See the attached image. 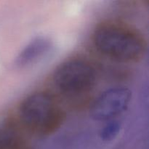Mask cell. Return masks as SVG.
Returning <instances> with one entry per match:
<instances>
[{"label":"cell","instance_id":"obj_2","mask_svg":"<svg viewBox=\"0 0 149 149\" xmlns=\"http://www.w3.org/2000/svg\"><path fill=\"white\" fill-rule=\"evenodd\" d=\"M65 114L53 95L36 92L25 98L18 110V122L31 132L49 135L56 132L65 120Z\"/></svg>","mask_w":149,"mask_h":149},{"label":"cell","instance_id":"obj_6","mask_svg":"<svg viewBox=\"0 0 149 149\" xmlns=\"http://www.w3.org/2000/svg\"><path fill=\"white\" fill-rule=\"evenodd\" d=\"M52 47L51 42L42 36L35 38L20 52L15 61L19 67H27L36 63L48 53Z\"/></svg>","mask_w":149,"mask_h":149},{"label":"cell","instance_id":"obj_5","mask_svg":"<svg viewBox=\"0 0 149 149\" xmlns=\"http://www.w3.org/2000/svg\"><path fill=\"white\" fill-rule=\"evenodd\" d=\"M25 146L18 122L11 116L0 118V149H20Z\"/></svg>","mask_w":149,"mask_h":149},{"label":"cell","instance_id":"obj_4","mask_svg":"<svg viewBox=\"0 0 149 149\" xmlns=\"http://www.w3.org/2000/svg\"><path fill=\"white\" fill-rule=\"evenodd\" d=\"M132 93L126 87H113L102 93L90 107V116L97 121H110L127 109Z\"/></svg>","mask_w":149,"mask_h":149},{"label":"cell","instance_id":"obj_1","mask_svg":"<svg viewBox=\"0 0 149 149\" xmlns=\"http://www.w3.org/2000/svg\"><path fill=\"white\" fill-rule=\"evenodd\" d=\"M95 47L104 56L121 63H136L147 49L143 36L128 25L114 20L100 23L93 34Z\"/></svg>","mask_w":149,"mask_h":149},{"label":"cell","instance_id":"obj_7","mask_svg":"<svg viewBox=\"0 0 149 149\" xmlns=\"http://www.w3.org/2000/svg\"><path fill=\"white\" fill-rule=\"evenodd\" d=\"M121 126L119 122L113 119L108 121L107 124L100 131V138L103 141H111L114 139L120 131Z\"/></svg>","mask_w":149,"mask_h":149},{"label":"cell","instance_id":"obj_3","mask_svg":"<svg viewBox=\"0 0 149 149\" xmlns=\"http://www.w3.org/2000/svg\"><path fill=\"white\" fill-rule=\"evenodd\" d=\"M97 73L90 61L72 58L61 63L52 76L54 85L60 92L68 96L87 94L94 88Z\"/></svg>","mask_w":149,"mask_h":149}]
</instances>
